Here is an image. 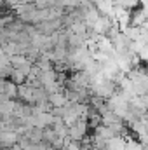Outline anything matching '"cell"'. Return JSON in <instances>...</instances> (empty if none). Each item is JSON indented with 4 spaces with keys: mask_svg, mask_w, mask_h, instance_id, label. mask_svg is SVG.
I'll use <instances>...</instances> for the list:
<instances>
[{
    "mask_svg": "<svg viewBox=\"0 0 148 150\" xmlns=\"http://www.w3.org/2000/svg\"><path fill=\"white\" fill-rule=\"evenodd\" d=\"M87 129H89V124H87V119L80 117L75 124L68 126V136L72 140H77V142H82L84 136L87 134Z\"/></svg>",
    "mask_w": 148,
    "mask_h": 150,
    "instance_id": "1",
    "label": "cell"
},
{
    "mask_svg": "<svg viewBox=\"0 0 148 150\" xmlns=\"http://www.w3.org/2000/svg\"><path fill=\"white\" fill-rule=\"evenodd\" d=\"M106 147L108 150H125L127 140H124V136H111L110 140H106Z\"/></svg>",
    "mask_w": 148,
    "mask_h": 150,
    "instance_id": "2",
    "label": "cell"
},
{
    "mask_svg": "<svg viewBox=\"0 0 148 150\" xmlns=\"http://www.w3.org/2000/svg\"><path fill=\"white\" fill-rule=\"evenodd\" d=\"M66 101H68V100H66V96H65V91H58V93L49 94V103H51L52 107H63Z\"/></svg>",
    "mask_w": 148,
    "mask_h": 150,
    "instance_id": "3",
    "label": "cell"
},
{
    "mask_svg": "<svg viewBox=\"0 0 148 150\" xmlns=\"http://www.w3.org/2000/svg\"><path fill=\"white\" fill-rule=\"evenodd\" d=\"M9 75H11V80H12L16 86H21V84H25V82H26V74H25V72H21V70H18V68H12Z\"/></svg>",
    "mask_w": 148,
    "mask_h": 150,
    "instance_id": "4",
    "label": "cell"
},
{
    "mask_svg": "<svg viewBox=\"0 0 148 150\" xmlns=\"http://www.w3.org/2000/svg\"><path fill=\"white\" fill-rule=\"evenodd\" d=\"M115 4L120 7H136L138 0H115Z\"/></svg>",
    "mask_w": 148,
    "mask_h": 150,
    "instance_id": "5",
    "label": "cell"
}]
</instances>
